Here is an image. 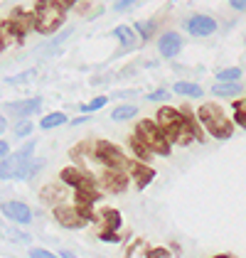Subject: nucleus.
<instances>
[{
  "label": "nucleus",
  "mask_w": 246,
  "mask_h": 258,
  "mask_svg": "<svg viewBox=\"0 0 246 258\" xmlns=\"http://www.w3.org/2000/svg\"><path fill=\"white\" fill-rule=\"evenodd\" d=\"M138 0H116V5H113V10L116 13H123V10H128L131 5H136Z\"/></svg>",
  "instance_id": "33"
},
{
  "label": "nucleus",
  "mask_w": 246,
  "mask_h": 258,
  "mask_svg": "<svg viewBox=\"0 0 246 258\" xmlns=\"http://www.w3.org/2000/svg\"><path fill=\"white\" fill-rule=\"evenodd\" d=\"M67 123V116L59 113V111H54V113H47V116H42L40 120V128L42 131H52V128H59Z\"/></svg>",
  "instance_id": "20"
},
{
  "label": "nucleus",
  "mask_w": 246,
  "mask_h": 258,
  "mask_svg": "<svg viewBox=\"0 0 246 258\" xmlns=\"http://www.w3.org/2000/svg\"><path fill=\"white\" fill-rule=\"evenodd\" d=\"M106 103H108V99H106V96H96L91 103H82V106H79V111H82V113H94V111L103 108Z\"/></svg>",
  "instance_id": "26"
},
{
  "label": "nucleus",
  "mask_w": 246,
  "mask_h": 258,
  "mask_svg": "<svg viewBox=\"0 0 246 258\" xmlns=\"http://www.w3.org/2000/svg\"><path fill=\"white\" fill-rule=\"evenodd\" d=\"M184 30L192 37H209V35L217 32V20L209 18V15H192L190 20L184 22Z\"/></svg>",
  "instance_id": "8"
},
{
  "label": "nucleus",
  "mask_w": 246,
  "mask_h": 258,
  "mask_svg": "<svg viewBox=\"0 0 246 258\" xmlns=\"http://www.w3.org/2000/svg\"><path fill=\"white\" fill-rule=\"evenodd\" d=\"M86 120H89V113H82L79 118H74V120H72V125H84Z\"/></svg>",
  "instance_id": "38"
},
{
  "label": "nucleus",
  "mask_w": 246,
  "mask_h": 258,
  "mask_svg": "<svg viewBox=\"0 0 246 258\" xmlns=\"http://www.w3.org/2000/svg\"><path fill=\"white\" fill-rule=\"evenodd\" d=\"M212 94H214V96H222V99L239 96V94H241V84H239V81H217V84L212 86Z\"/></svg>",
  "instance_id": "16"
},
{
  "label": "nucleus",
  "mask_w": 246,
  "mask_h": 258,
  "mask_svg": "<svg viewBox=\"0 0 246 258\" xmlns=\"http://www.w3.org/2000/svg\"><path fill=\"white\" fill-rule=\"evenodd\" d=\"M133 27H136V32L141 35V40L145 42V40H150V37H153V32H155L158 22H155V20H138Z\"/></svg>",
  "instance_id": "22"
},
{
  "label": "nucleus",
  "mask_w": 246,
  "mask_h": 258,
  "mask_svg": "<svg viewBox=\"0 0 246 258\" xmlns=\"http://www.w3.org/2000/svg\"><path fill=\"white\" fill-rule=\"evenodd\" d=\"M128 175H131L133 182L143 189V187H148V184L153 182L155 170H153V167H148V165H143V160H136V162H131V165H128Z\"/></svg>",
  "instance_id": "13"
},
{
  "label": "nucleus",
  "mask_w": 246,
  "mask_h": 258,
  "mask_svg": "<svg viewBox=\"0 0 246 258\" xmlns=\"http://www.w3.org/2000/svg\"><path fill=\"white\" fill-rule=\"evenodd\" d=\"M3 214L8 219H13V221H18V224H30L32 221V212H30V207L27 204H22V202H3Z\"/></svg>",
  "instance_id": "12"
},
{
  "label": "nucleus",
  "mask_w": 246,
  "mask_h": 258,
  "mask_svg": "<svg viewBox=\"0 0 246 258\" xmlns=\"http://www.w3.org/2000/svg\"><path fill=\"white\" fill-rule=\"evenodd\" d=\"M229 5H231V10H239V13L246 10V0H229Z\"/></svg>",
  "instance_id": "36"
},
{
  "label": "nucleus",
  "mask_w": 246,
  "mask_h": 258,
  "mask_svg": "<svg viewBox=\"0 0 246 258\" xmlns=\"http://www.w3.org/2000/svg\"><path fill=\"white\" fill-rule=\"evenodd\" d=\"M61 182L67 187L84 189V192H91L94 189V179H91V175L84 172V167H64L61 170Z\"/></svg>",
  "instance_id": "6"
},
{
  "label": "nucleus",
  "mask_w": 246,
  "mask_h": 258,
  "mask_svg": "<svg viewBox=\"0 0 246 258\" xmlns=\"http://www.w3.org/2000/svg\"><path fill=\"white\" fill-rule=\"evenodd\" d=\"M30 133H32V123L27 118H20L18 125H15V136H18V138H25V136H30Z\"/></svg>",
  "instance_id": "28"
},
{
  "label": "nucleus",
  "mask_w": 246,
  "mask_h": 258,
  "mask_svg": "<svg viewBox=\"0 0 246 258\" xmlns=\"http://www.w3.org/2000/svg\"><path fill=\"white\" fill-rule=\"evenodd\" d=\"M57 3H59V5H64V8H67V10H69V8H72V5H74V3H77V0H57Z\"/></svg>",
  "instance_id": "40"
},
{
  "label": "nucleus",
  "mask_w": 246,
  "mask_h": 258,
  "mask_svg": "<svg viewBox=\"0 0 246 258\" xmlns=\"http://www.w3.org/2000/svg\"><path fill=\"white\" fill-rule=\"evenodd\" d=\"M158 49H160V54H163L165 59H175V57L180 54V49H182V35L175 32V30H170V32L160 35Z\"/></svg>",
  "instance_id": "10"
},
{
  "label": "nucleus",
  "mask_w": 246,
  "mask_h": 258,
  "mask_svg": "<svg viewBox=\"0 0 246 258\" xmlns=\"http://www.w3.org/2000/svg\"><path fill=\"white\" fill-rule=\"evenodd\" d=\"M32 15H35V32H40V35H54L64 25L67 8L59 5L57 0H37Z\"/></svg>",
  "instance_id": "2"
},
{
  "label": "nucleus",
  "mask_w": 246,
  "mask_h": 258,
  "mask_svg": "<svg viewBox=\"0 0 246 258\" xmlns=\"http://www.w3.org/2000/svg\"><path fill=\"white\" fill-rule=\"evenodd\" d=\"M99 236H101L103 241H113V243H118V241H121V236H118L116 231H101Z\"/></svg>",
  "instance_id": "34"
},
{
  "label": "nucleus",
  "mask_w": 246,
  "mask_h": 258,
  "mask_svg": "<svg viewBox=\"0 0 246 258\" xmlns=\"http://www.w3.org/2000/svg\"><path fill=\"white\" fill-rule=\"evenodd\" d=\"M145 99L153 101V103H158V101H163V103H165V101L170 99V91H167V89H158V91H150Z\"/></svg>",
  "instance_id": "29"
},
{
  "label": "nucleus",
  "mask_w": 246,
  "mask_h": 258,
  "mask_svg": "<svg viewBox=\"0 0 246 258\" xmlns=\"http://www.w3.org/2000/svg\"><path fill=\"white\" fill-rule=\"evenodd\" d=\"M35 148H37L35 140H30V143L22 145L18 153L0 160V179H18V172L22 170V165L35 155Z\"/></svg>",
  "instance_id": "5"
},
{
  "label": "nucleus",
  "mask_w": 246,
  "mask_h": 258,
  "mask_svg": "<svg viewBox=\"0 0 246 258\" xmlns=\"http://www.w3.org/2000/svg\"><path fill=\"white\" fill-rule=\"evenodd\" d=\"M136 136L153 150V155H170V145H172V143L167 140L165 131L158 125V120L143 118L136 125Z\"/></svg>",
  "instance_id": "3"
},
{
  "label": "nucleus",
  "mask_w": 246,
  "mask_h": 258,
  "mask_svg": "<svg viewBox=\"0 0 246 258\" xmlns=\"http://www.w3.org/2000/svg\"><path fill=\"white\" fill-rule=\"evenodd\" d=\"M214 258H229V256H214Z\"/></svg>",
  "instance_id": "42"
},
{
  "label": "nucleus",
  "mask_w": 246,
  "mask_h": 258,
  "mask_svg": "<svg viewBox=\"0 0 246 258\" xmlns=\"http://www.w3.org/2000/svg\"><path fill=\"white\" fill-rule=\"evenodd\" d=\"M197 120L212 138L226 140L234 136V120L229 118L224 113V108L217 106V103H202L197 108Z\"/></svg>",
  "instance_id": "1"
},
{
  "label": "nucleus",
  "mask_w": 246,
  "mask_h": 258,
  "mask_svg": "<svg viewBox=\"0 0 246 258\" xmlns=\"http://www.w3.org/2000/svg\"><path fill=\"white\" fill-rule=\"evenodd\" d=\"M37 77V72L35 69H27V72H22V74H15V77H8V84H22V81H30Z\"/></svg>",
  "instance_id": "27"
},
{
  "label": "nucleus",
  "mask_w": 246,
  "mask_h": 258,
  "mask_svg": "<svg viewBox=\"0 0 246 258\" xmlns=\"http://www.w3.org/2000/svg\"><path fill=\"white\" fill-rule=\"evenodd\" d=\"M3 236L15 238V241H22V243H30V236H27V234H20V231H15V229H5V231H3Z\"/></svg>",
  "instance_id": "31"
},
{
  "label": "nucleus",
  "mask_w": 246,
  "mask_h": 258,
  "mask_svg": "<svg viewBox=\"0 0 246 258\" xmlns=\"http://www.w3.org/2000/svg\"><path fill=\"white\" fill-rule=\"evenodd\" d=\"M131 148H133V153H136V158L138 160H150V155H153V150H150L138 136L131 138Z\"/></svg>",
  "instance_id": "23"
},
{
  "label": "nucleus",
  "mask_w": 246,
  "mask_h": 258,
  "mask_svg": "<svg viewBox=\"0 0 246 258\" xmlns=\"http://www.w3.org/2000/svg\"><path fill=\"white\" fill-rule=\"evenodd\" d=\"M5 22L10 25V30H13V35H15L18 40H22L30 30H35V15H27V13L20 10V8H18Z\"/></svg>",
  "instance_id": "9"
},
{
  "label": "nucleus",
  "mask_w": 246,
  "mask_h": 258,
  "mask_svg": "<svg viewBox=\"0 0 246 258\" xmlns=\"http://www.w3.org/2000/svg\"><path fill=\"white\" fill-rule=\"evenodd\" d=\"M72 32H74V30H72V27H67V30H64V32H59L57 37H52V40H49V49H54V47H57V44H61L67 37H72Z\"/></svg>",
  "instance_id": "30"
},
{
  "label": "nucleus",
  "mask_w": 246,
  "mask_h": 258,
  "mask_svg": "<svg viewBox=\"0 0 246 258\" xmlns=\"http://www.w3.org/2000/svg\"><path fill=\"white\" fill-rule=\"evenodd\" d=\"M8 155H10V145H8L5 140H0V160L8 158Z\"/></svg>",
  "instance_id": "37"
},
{
  "label": "nucleus",
  "mask_w": 246,
  "mask_h": 258,
  "mask_svg": "<svg viewBox=\"0 0 246 258\" xmlns=\"http://www.w3.org/2000/svg\"><path fill=\"white\" fill-rule=\"evenodd\" d=\"M94 158L103 162V167H111V170H126L128 172V158L123 155V150L118 145L108 143V140H99L94 143Z\"/></svg>",
  "instance_id": "4"
},
{
  "label": "nucleus",
  "mask_w": 246,
  "mask_h": 258,
  "mask_svg": "<svg viewBox=\"0 0 246 258\" xmlns=\"http://www.w3.org/2000/svg\"><path fill=\"white\" fill-rule=\"evenodd\" d=\"M59 258H77V256H74L72 251H64V248H61V251H59Z\"/></svg>",
  "instance_id": "41"
},
{
  "label": "nucleus",
  "mask_w": 246,
  "mask_h": 258,
  "mask_svg": "<svg viewBox=\"0 0 246 258\" xmlns=\"http://www.w3.org/2000/svg\"><path fill=\"white\" fill-rule=\"evenodd\" d=\"M42 165H44V160H35V158H30L25 165H22V170L18 172V179H32L37 172L42 170Z\"/></svg>",
  "instance_id": "19"
},
{
  "label": "nucleus",
  "mask_w": 246,
  "mask_h": 258,
  "mask_svg": "<svg viewBox=\"0 0 246 258\" xmlns=\"http://www.w3.org/2000/svg\"><path fill=\"white\" fill-rule=\"evenodd\" d=\"M8 108H10V113H15L18 118H27V116L37 113V111L42 108V99H40V96H35V99L15 101V103H10Z\"/></svg>",
  "instance_id": "14"
},
{
  "label": "nucleus",
  "mask_w": 246,
  "mask_h": 258,
  "mask_svg": "<svg viewBox=\"0 0 246 258\" xmlns=\"http://www.w3.org/2000/svg\"><path fill=\"white\" fill-rule=\"evenodd\" d=\"M231 108H234V123L241 125V128H246V99L236 101Z\"/></svg>",
  "instance_id": "24"
},
{
  "label": "nucleus",
  "mask_w": 246,
  "mask_h": 258,
  "mask_svg": "<svg viewBox=\"0 0 246 258\" xmlns=\"http://www.w3.org/2000/svg\"><path fill=\"white\" fill-rule=\"evenodd\" d=\"M116 40L123 44V49H133L136 47V37H133V30L131 27H126V25H118L113 32H111Z\"/></svg>",
  "instance_id": "18"
},
{
  "label": "nucleus",
  "mask_w": 246,
  "mask_h": 258,
  "mask_svg": "<svg viewBox=\"0 0 246 258\" xmlns=\"http://www.w3.org/2000/svg\"><path fill=\"white\" fill-rule=\"evenodd\" d=\"M155 120H158V125L165 131V136H170L180 123L184 120V113L180 111V108H170V106H163V108H158V116H155Z\"/></svg>",
  "instance_id": "11"
},
{
  "label": "nucleus",
  "mask_w": 246,
  "mask_h": 258,
  "mask_svg": "<svg viewBox=\"0 0 246 258\" xmlns=\"http://www.w3.org/2000/svg\"><path fill=\"white\" fill-rule=\"evenodd\" d=\"M54 219L59 221L61 226H67V229H82L84 221H86V217L79 212V207H77V204H74V207L57 204V207H54Z\"/></svg>",
  "instance_id": "7"
},
{
  "label": "nucleus",
  "mask_w": 246,
  "mask_h": 258,
  "mask_svg": "<svg viewBox=\"0 0 246 258\" xmlns=\"http://www.w3.org/2000/svg\"><path fill=\"white\" fill-rule=\"evenodd\" d=\"M172 91L180 94V96H187V99H202L205 96V89L200 84H195V81H177L172 86Z\"/></svg>",
  "instance_id": "15"
},
{
  "label": "nucleus",
  "mask_w": 246,
  "mask_h": 258,
  "mask_svg": "<svg viewBox=\"0 0 246 258\" xmlns=\"http://www.w3.org/2000/svg\"><path fill=\"white\" fill-rule=\"evenodd\" d=\"M239 79H241V69H236V67L217 72V81H239Z\"/></svg>",
  "instance_id": "25"
},
{
  "label": "nucleus",
  "mask_w": 246,
  "mask_h": 258,
  "mask_svg": "<svg viewBox=\"0 0 246 258\" xmlns=\"http://www.w3.org/2000/svg\"><path fill=\"white\" fill-rule=\"evenodd\" d=\"M136 116H138V106H133V103H123L118 108H113V113H111L113 120H131Z\"/></svg>",
  "instance_id": "21"
},
{
  "label": "nucleus",
  "mask_w": 246,
  "mask_h": 258,
  "mask_svg": "<svg viewBox=\"0 0 246 258\" xmlns=\"http://www.w3.org/2000/svg\"><path fill=\"white\" fill-rule=\"evenodd\" d=\"M148 258H170V253H167L165 248H153V251L148 253Z\"/></svg>",
  "instance_id": "35"
},
{
  "label": "nucleus",
  "mask_w": 246,
  "mask_h": 258,
  "mask_svg": "<svg viewBox=\"0 0 246 258\" xmlns=\"http://www.w3.org/2000/svg\"><path fill=\"white\" fill-rule=\"evenodd\" d=\"M30 258H59V256H54V253H49L44 248H30Z\"/></svg>",
  "instance_id": "32"
},
{
  "label": "nucleus",
  "mask_w": 246,
  "mask_h": 258,
  "mask_svg": "<svg viewBox=\"0 0 246 258\" xmlns=\"http://www.w3.org/2000/svg\"><path fill=\"white\" fill-rule=\"evenodd\" d=\"M96 221L103 226V231H116V229H121V214H118L116 209H103V214L96 219Z\"/></svg>",
  "instance_id": "17"
},
{
  "label": "nucleus",
  "mask_w": 246,
  "mask_h": 258,
  "mask_svg": "<svg viewBox=\"0 0 246 258\" xmlns=\"http://www.w3.org/2000/svg\"><path fill=\"white\" fill-rule=\"evenodd\" d=\"M5 128H8V118H5V116H0V136L5 133Z\"/></svg>",
  "instance_id": "39"
}]
</instances>
